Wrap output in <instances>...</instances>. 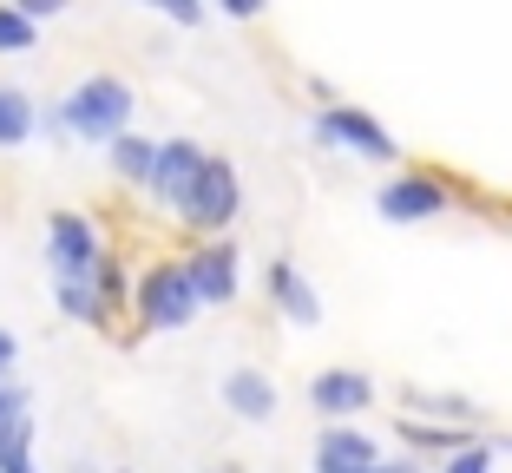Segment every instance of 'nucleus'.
<instances>
[{"mask_svg": "<svg viewBox=\"0 0 512 473\" xmlns=\"http://www.w3.org/2000/svg\"><path fill=\"white\" fill-rule=\"evenodd\" d=\"M197 290L184 276V257H151L145 270L132 276V316L138 336H171V329H191L197 322Z\"/></svg>", "mask_w": 512, "mask_h": 473, "instance_id": "7ed1b4c3", "label": "nucleus"}, {"mask_svg": "<svg viewBox=\"0 0 512 473\" xmlns=\"http://www.w3.org/2000/svg\"><path fill=\"white\" fill-rule=\"evenodd\" d=\"M217 7H224L230 20H256V14H263V7H270V0H217Z\"/></svg>", "mask_w": 512, "mask_h": 473, "instance_id": "b1692460", "label": "nucleus"}, {"mask_svg": "<svg viewBox=\"0 0 512 473\" xmlns=\"http://www.w3.org/2000/svg\"><path fill=\"white\" fill-rule=\"evenodd\" d=\"M27 408H33L27 382H20V375H0V421H7V414H27Z\"/></svg>", "mask_w": 512, "mask_h": 473, "instance_id": "4be33fe9", "label": "nucleus"}, {"mask_svg": "<svg viewBox=\"0 0 512 473\" xmlns=\"http://www.w3.org/2000/svg\"><path fill=\"white\" fill-rule=\"evenodd\" d=\"M309 408L322 421H348V414L375 408V382H368L362 368H322L316 382H309Z\"/></svg>", "mask_w": 512, "mask_h": 473, "instance_id": "9d476101", "label": "nucleus"}, {"mask_svg": "<svg viewBox=\"0 0 512 473\" xmlns=\"http://www.w3.org/2000/svg\"><path fill=\"white\" fill-rule=\"evenodd\" d=\"M375 211L388 217V224H427V217L460 211V184L440 178V171H394L375 191Z\"/></svg>", "mask_w": 512, "mask_h": 473, "instance_id": "39448f33", "label": "nucleus"}, {"mask_svg": "<svg viewBox=\"0 0 512 473\" xmlns=\"http://www.w3.org/2000/svg\"><path fill=\"white\" fill-rule=\"evenodd\" d=\"M33 132H40V106L20 86H0V152H20Z\"/></svg>", "mask_w": 512, "mask_h": 473, "instance_id": "2eb2a0df", "label": "nucleus"}, {"mask_svg": "<svg viewBox=\"0 0 512 473\" xmlns=\"http://www.w3.org/2000/svg\"><path fill=\"white\" fill-rule=\"evenodd\" d=\"M132 112H138L132 79L86 73L66 99H53V106L40 112V132L53 138V145H66V138H79V145H106V138L132 132Z\"/></svg>", "mask_w": 512, "mask_h": 473, "instance_id": "f257e3e1", "label": "nucleus"}, {"mask_svg": "<svg viewBox=\"0 0 512 473\" xmlns=\"http://www.w3.org/2000/svg\"><path fill=\"white\" fill-rule=\"evenodd\" d=\"M171 224H184L191 237H230V224L243 217V178L230 158L204 152V165L191 171V184L178 191V204H171Z\"/></svg>", "mask_w": 512, "mask_h": 473, "instance_id": "f03ea898", "label": "nucleus"}, {"mask_svg": "<svg viewBox=\"0 0 512 473\" xmlns=\"http://www.w3.org/2000/svg\"><path fill=\"white\" fill-rule=\"evenodd\" d=\"M414 447H434V454H453V447H467L473 428H427V421H394Z\"/></svg>", "mask_w": 512, "mask_h": 473, "instance_id": "a211bd4d", "label": "nucleus"}, {"mask_svg": "<svg viewBox=\"0 0 512 473\" xmlns=\"http://www.w3.org/2000/svg\"><path fill=\"white\" fill-rule=\"evenodd\" d=\"M33 441H40V421H33V408H27V414H7V421H0V473H40Z\"/></svg>", "mask_w": 512, "mask_h": 473, "instance_id": "4468645a", "label": "nucleus"}, {"mask_svg": "<svg viewBox=\"0 0 512 473\" xmlns=\"http://www.w3.org/2000/svg\"><path fill=\"white\" fill-rule=\"evenodd\" d=\"M309 138H316V145H329V152L362 158V165H394V158H401V145H394L388 125H381L368 106H348V99H329V106H316V119H309Z\"/></svg>", "mask_w": 512, "mask_h": 473, "instance_id": "20e7f679", "label": "nucleus"}, {"mask_svg": "<svg viewBox=\"0 0 512 473\" xmlns=\"http://www.w3.org/2000/svg\"><path fill=\"white\" fill-rule=\"evenodd\" d=\"M224 408L237 421H276V382L263 368H230L224 375Z\"/></svg>", "mask_w": 512, "mask_h": 473, "instance_id": "f8f14e48", "label": "nucleus"}, {"mask_svg": "<svg viewBox=\"0 0 512 473\" xmlns=\"http://www.w3.org/2000/svg\"><path fill=\"white\" fill-rule=\"evenodd\" d=\"M197 165H204V145H197V138H158V158H151V178H145L151 211H171Z\"/></svg>", "mask_w": 512, "mask_h": 473, "instance_id": "6e6552de", "label": "nucleus"}, {"mask_svg": "<svg viewBox=\"0 0 512 473\" xmlns=\"http://www.w3.org/2000/svg\"><path fill=\"white\" fill-rule=\"evenodd\" d=\"M211 473H243V467H211Z\"/></svg>", "mask_w": 512, "mask_h": 473, "instance_id": "cd10ccee", "label": "nucleus"}, {"mask_svg": "<svg viewBox=\"0 0 512 473\" xmlns=\"http://www.w3.org/2000/svg\"><path fill=\"white\" fill-rule=\"evenodd\" d=\"M151 158H158V138H138V132H119V138H106V171L119 184H132V191H145V178H151Z\"/></svg>", "mask_w": 512, "mask_h": 473, "instance_id": "ddd939ff", "label": "nucleus"}, {"mask_svg": "<svg viewBox=\"0 0 512 473\" xmlns=\"http://www.w3.org/2000/svg\"><path fill=\"white\" fill-rule=\"evenodd\" d=\"M40 46V20H27L14 0H0V53H33Z\"/></svg>", "mask_w": 512, "mask_h": 473, "instance_id": "f3484780", "label": "nucleus"}, {"mask_svg": "<svg viewBox=\"0 0 512 473\" xmlns=\"http://www.w3.org/2000/svg\"><path fill=\"white\" fill-rule=\"evenodd\" d=\"M375 460H381V447L368 441L362 428L329 421V428L316 434V473H362V467H375Z\"/></svg>", "mask_w": 512, "mask_h": 473, "instance_id": "9b49d317", "label": "nucleus"}, {"mask_svg": "<svg viewBox=\"0 0 512 473\" xmlns=\"http://www.w3.org/2000/svg\"><path fill=\"white\" fill-rule=\"evenodd\" d=\"M66 473H99V467H92V460H73V467H66Z\"/></svg>", "mask_w": 512, "mask_h": 473, "instance_id": "bb28decb", "label": "nucleus"}, {"mask_svg": "<svg viewBox=\"0 0 512 473\" xmlns=\"http://www.w3.org/2000/svg\"><path fill=\"white\" fill-rule=\"evenodd\" d=\"M14 7H20L27 20H60L66 7H73V0H14Z\"/></svg>", "mask_w": 512, "mask_h": 473, "instance_id": "5701e85b", "label": "nucleus"}, {"mask_svg": "<svg viewBox=\"0 0 512 473\" xmlns=\"http://www.w3.org/2000/svg\"><path fill=\"white\" fill-rule=\"evenodd\" d=\"M434 473H493V447L473 434L467 447H453V454H440V467Z\"/></svg>", "mask_w": 512, "mask_h": 473, "instance_id": "6ab92c4d", "label": "nucleus"}, {"mask_svg": "<svg viewBox=\"0 0 512 473\" xmlns=\"http://www.w3.org/2000/svg\"><path fill=\"white\" fill-rule=\"evenodd\" d=\"M99 257H106V230L92 224L86 211H46V270H53V283L92 276Z\"/></svg>", "mask_w": 512, "mask_h": 473, "instance_id": "423d86ee", "label": "nucleus"}, {"mask_svg": "<svg viewBox=\"0 0 512 473\" xmlns=\"http://www.w3.org/2000/svg\"><path fill=\"white\" fill-rule=\"evenodd\" d=\"M53 303H60L66 322H79V329H99V336H106V309H99V296H92V276H66V283H53Z\"/></svg>", "mask_w": 512, "mask_h": 473, "instance_id": "dca6fc26", "label": "nucleus"}, {"mask_svg": "<svg viewBox=\"0 0 512 473\" xmlns=\"http://www.w3.org/2000/svg\"><path fill=\"white\" fill-rule=\"evenodd\" d=\"M407 408H427V414H460V421H480V401L467 395H421V388H407Z\"/></svg>", "mask_w": 512, "mask_h": 473, "instance_id": "aec40b11", "label": "nucleus"}, {"mask_svg": "<svg viewBox=\"0 0 512 473\" xmlns=\"http://www.w3.org/2000/svg\"><path fill=\"white\" fill-rule=\"evenodd\" d=\"M263 290H270L276 316H289L296 329H316V322H322V296H316V283L302 276L296 257H276L270 270H263Z\"/></svg>", "mask_w": 512, "mask_h": 473, "instance_id": "1a4fd4ad", "label": "nucleus"}, {"mask_svg": "<svg viewBox=\"0 0 512 473\" xmlns=\"http://www.w3.org/2000/svg\"><path fill=\"white\" fill-rule=\"evenodd\" d=\"M362 473H421L414 460H375V467H362Z\"/></svg>", "mask_w": 512, "mask_h": 473, "instance_id": "a878e982", "label": "nucleus"}, {"mask_svg": "<svg viewBox=\"0 0 512 473\" xmlns=\"http://www.w3.org/2000/svg\"><path fill=\"white\" fill-rule=\"evenodd\" d=\"M138 7H151V14H165V20H178V27H204V0H138Z\"/></svg>", "mask_w": 512, "mask_h": 473, "instance_id": "412c9836", "label": "nucleus"}, {"mask_svg": "<svg viewBox=\"0 0 512 473\" xmlns=\"http://www.w3.org/2000/svg\"><path fill=\"white\" fill-rule=\"evenodd\" d=\"M14 362H20V336H14V329H0V375H14Z\"/></svg>", "mask_w": 512, "mask_h": 473, "instance_id": "393cba45", "label": "nucleus"}, {"mask_svg": "<svg viewBox=\"0 0 512 473\" xmlns=\"http://www.w3.org/2000/svg\"><path fill=\"white\" fill-rule=\"evenodd\" d=\"M119 473H132V467H119Z\"/></svg>", "mask_w": 512, "mask_h": 473, "instance_id": "c85d7f7f", "label": "nucleus"}, {"mask_svg": "<svg viewBox=\"0 0 512 473\" xmlns=\"http://www.w3.org/2000/svg\"><path fill=\"white\" fill-rule=\"evenodd\" d=\"M178 257H184V276H191V290H197V303H204V309L237 303V290H243V250L230 244V237H197L191 250H178Z\"/></svg>", "mask_w": 512, "mask_h": 473, "instance_id": "0eeeda50", "label": "nucleus"}]
</instances>
